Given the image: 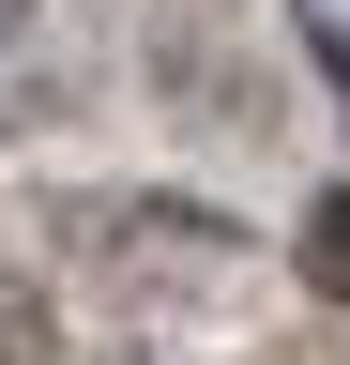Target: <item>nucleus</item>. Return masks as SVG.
Here are the masks:
<instances>
[{"label": "nucleus", "mask_w": 350, "mask_h": 365, "mask_svg": "<svg viewBox=\"0 0 350 365\" xmlns=\"http://www.w3.org/2000/svg\"><path fill=\"white\" fill-rule=\"evenodd\" d=\"M304 274H320V289H350V198H320V228H304Z\"/></svg>", "instance_id": "1"}]
</instances>
